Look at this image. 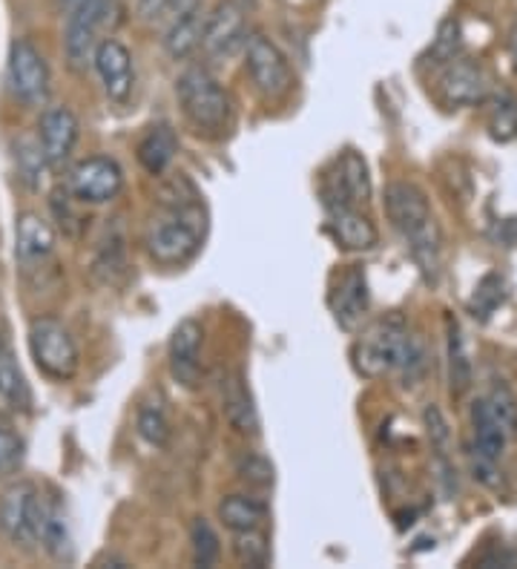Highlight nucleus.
I'll return each mask as SVG.
<instances>
[{"mask_svg": "<svg viewBox=\"0 0 517 569\" xmlns=\"http://www.w3.org/2000/svg\"><path fill=\"white\" fill-rule=\"evenodd\" d=\"M351 360L359 375L371 377V380L388 375L414 380L420 375L426 355H422V342L408 331L400 313H391V317L371 322L359 333L351 348Z\"/></svg>", "mask_w": 517, "mask_h": 569, "instance_id": "f257e3e1", "label": "nucleus"}, {"mask_svg": "<svg viewBox=\"0 0 517 569\" xmlns=\"http://www.w3.org/2000/svg\"><path fill=\"white\" fill-rule=\"evenodd\" d=\"M386 216L394 230L406 239L414 264L420 268L428 282L440 277L443 233L428 199L411 181H391L386 188Z\"/></svg>", "mask_w": 517, "mask_h": 569, "instance_id": "f03ea898", "label": "nucleus"}, {"mask_svg": "<svg viewBox=\"0 0 517 569\" xmlns=\"http://www.w3.org/2000/svg\"><path fill=\"white\" fill-rule=\"evenodd\" d=\"M205 237V213L199 204L165 208L152 216L145 230V244L152 262L165 268H179L199 253Z\"/></svg>", "mask_w": 517, "mask_h": 569, "instance_id": "7ed1b4c3", "label": "nucleus"}, {"mask_svg": "<svg viewBox=\"0 0 517 569\" xmlns=\"http://www.w3.org/2000/svg\"><path fill=\"white\" fill-rule=\"evenodd\" d=\"M176 96L187 121L205 136H225L233 124V98L205 67H190L176 81Z\"/></svg>", "mask_w": 517, "mask_h": 569, "instance_id": "20e7f679", "label": "nucleus"}, {"mask_svg": "<svg viewBox=\"0 0 517 569\" xmlns=\"http://www.w3.org/2000/svg\"><path fill=\"white\" fill-rule=\"evenodd\" d=\"M121 21L118 0H83L72 12H67V32H63V52L72 70H87L96 63L103 32H112Z\"/></svg>", "mask_w": 517, "mask_h": 569, "instance_id": "39448f33", "label": "nucleus"}, {"mask_svg": "<svg viewBox=\"0 0 517 569\" xmlns=\"http://www.w3.org/2000/svg\"><path fill=\"white\" fill-rule=\"evenodd\" d=\"M29 351H32V360L38 362V368L52 380L76 377L78 362H81L72 333L58 320H49V317L34 320L29 326Z\"/></svg>", "mask_w": 517, "mask_h": 569, "instance_id": "423d86ee", "label": "nucleus"}, {"mask_svg": "<svg viewBox=\"0 0 517 569\" xmlns=\"http://www.w3.org/2000/svg\"><path fill=\"white\" fill-rule=\"evenodd\" d=\"M248 72L253 81L256 92L268 101H279L294 90V70H290L288 58L270 38L265 36H250L248 47Z\"/></svg>", "mask_w": 517, "mask_h": 569, "instance_id": "0eeeda50", "label": "nucleus"}, {"mask_svg": "<svg viewBox=\"0 0 517 569\" xmlns=\"http://www.w3.org/2000/svg\"><path fill=\"white\" fill-rule=\"evenodd\" d=\"M47 500H41L32 483H18L0 500V529L9 541L32 547L41 541V518Z\"/></svg>", "mask_w": 517, "mask_h": 569, "instance_id": "6e6552de", "label": "nucleus"}, {"mask_svg": "<svg viewBox=\"0 0 517 569\" xmlns=\"http://www.w3.org/2000/svg\"><path fill=\"white\" fill-rule=\"evenodd\" d=\"M9 87L14 98L29 107L47 104L49 98V67L32 41L18 38L9 47Z\"/></svg>", "mask_w": 517, "mask_h": 569, "instance_id": "1a4fd4ad", "label": "nucleus"}, {"mask_svg": "<svg viewBox=\"0 0 517 569\" xmlns=\"http://www.w3.org/2000/svg\"><path fill=\"white\" fill-rule=\"evenodd\" d=\"M368 196H371V176H368L366 159L359 153H354V150H348V153L339 156L331 173H325V210L357 208V204L368 202Z\"/></svg>", "mask_w": 517, "mask_h": 569, "instance_id": "9d476101", "label": "nucleus"}, {"mask_svg": "<svg viewBox=\"0 0 517 569\" xmlns=\"http://www.w3.org/2000/svg\"><path fill=\"white\" fill-rule=\"evenodd\" d=\"M248 21H245V9L236 0H221L213 12L207 14L205 23V41L201 49L213 61L233 58L239 49L248 47Z\"/></svg>", "mask_w": 517, "mask_h": 569, "instance_id": "9b49d317", "label": "nucleus"}, {"mask_svg": "<svg viewBox=\"0 0 517 569\" xmlns=\"http://www.w3.org/2000/svg\"><path fill=\"white\" fill-rule=\"evenodd\" d=\"M56 257V230L38 213H21L14 224V262L23 277L47 268Z\"/></svg>", "mask_w": 517, "mask_h": 569, "instance_id": "f8f14e48", "label": "nucleus"}, {"mask_svg": "<svg viewBox=\"0 0 517 569\" xmlns=\"http://www.w3.org/2000/svg\"><path fill=\"white\" fill-rule=\"evenodd\" d=\"M121 188H125V173H121L118 161L107 159V156H92V159L81 161L69 176V190L83 204L112 202Z\"/></svg>", "mask_w": 517, "mask_h": 569, "instance_id": "ddd939ff", "label": "nucleus"}, {"mask_svg": "<svg viewBox=\"0 0 517 569\" xmlns=\"http://www.w3.org/2000/svg\"><path fill=\"white\" fill-rule=\"evenodd\" d=\"M437 90L448 107H477L489 98V76L471 58H457L443 67Z\"/></svg>", "mask_w": 517, "mask_h": 569, "instance_id": "4468645a", "label": "nucleus"}, {"mask_svg": "<svg viewBox=\"0 0 517 569\" xmlns=\"http://www.w3.org/2000/svg\"><path fill=\"white\" fill-rule=\"evenodd\" d=\"M368 306H371V297H368V282L366 273L359 268H348L345 273H339L337 282H334L331 293H328V308H331L334 320L345 331H357L366 320Z\"/></svg>", "mask_w": 517, "mask_h": 569, "instance_id": "2eb2a0df", "label": "nucleus"}, {"mask_svg": "<svg viewBox=\"0 0 517 569\" xmlns=\"http://www.w3.org/2000/svg\"><path fill=\"white\" fill-rule=\"evenodd\" d=\"M96 72L101 78V87L107 92L112 104H125L132 92V81H136V72H132V56L130 49L125 47L116 38H107L101 41L96 52Z\"/></svg>", "mask_w": 517, "mask_h": 569, "instance_id": "dca6fc26", "label": "nucleus"}, {"mask_svg": "<svg viewBox=\"0 0 517 569\" xmlns=\"http://www.w3.org/2000/svg\"><path fill=\"white\" fill-rule=\"evenodd\" d=\"M201 342L205 331L196 320L179 322L170 337V375L185 389H196L201 380Z\"/></svg>", "mask_w": 517, "mask_h": 569, "instance_id": "f3484780", "label": "nucleus"}, {"mask_svg": "<svg viewBox=\"0 0 517 569\" xmlns=\"http://www.w3.org/2000/svg\"><path fill=\"white\" fill-rule=\"evenodd\" d=\"M38 141L43 147L49 167H61L72 156L78 141V119L69 107H52L41 116Z\"/></svg>", "mask_w": 517, "mask_h": 569, "instance_id": "a211bd4d", "label": "nucleus"}, {"mask_svg": "<svg viewBox=\"0 0 517 569\" xmlns=\"http://www.w3.org/2000/svg\"><path fill=\"white\" fill-rule=\"evenodd\" d=\"M325 230L331 233L334 242L345 250H354V253H362V250L377 248L379 233L374 228V222L368 216L359 213L357 208H337L328 210V222Z\"/></svg>", "mask_w": 517, "mask_h": 569, "instance_id": "6ab92c4d", "label": "nucleus"}, {"mask_svg": "<svg viewBox=\"0 0 517 569\" xmlns=\"http://www.w3.org/2000/svg\"><path fill=\"white\" fill-rule=\"evenodd\" d=\"M221 411L228 417V423L233 426L239 435L245 438H256L259 435V415H256V406H253V397H250L248 382L239 371L228 375L221 380Z\"/></svg>", "mask_w": 517, "mask_h": 569, "instance_id": "aec40b11", "label": "nucleus"}, {"mask_svg": "<svg viewBox=\"0 0 517 569\" xmlns=\"http://www.w3.org/2000/svg\"><path fill=\"white\" fill-rule=\"evenodd\" d=\"M179 153V136L172 130L170 124H156L141 136L136 147V156H138V164L145 167L150 176H161L167 167L172 164Z\"/></svg>", "mask_w": 517, "mask_h": 569, "instance_id": "412c9836", "label": "nucleus"}, {"mask_svg": "<svg viewBox=\"0 0 517 569\" xmlns=\"http://www.w3.org/2000/svg\"><path fill=\"white\" fill-rule=\"evenodd\" d=\"M471 420V435H475V443H471V451L483 455V458L500 460L506 451V443H509V435L504 431V426L497 423V417L491 415L486 397L475 400L469 411Z\"/></svg>", "mask_w": 517, "mask_h": 569, "instance_id": "4be33fe9", "label": "nucleus"}, {"mask_svg": "<svg viewBox=\"0 0 517 569\" xmlns=\"http://www.w3.org/2000/svg\"><path fill=\"white\" fill-rule=\"evenodd\" d=\"M205 23L207 18L201 14V9L190 14H181V18H172V27L165 38L167 56L176 58V61H185L201 49V41H205Z\"/></svg>", "mask_w": 517, "mask_h": 569, "instance_id": "5701e85b", "label": "nucleus"}, {"mask_svg": "<svg viewBox=\"0 0 517 569\" xmlns=\"http://www.w3.org/2000/svg\"><path fill=\"white\" fill-rule=\"evenodd\" d=\"M268 518V507L262 500L248 498V495H230L219 503V521L230 529V532H248V529H259Z\"/></svg>", "mask_w": 517, "mask_h": 569, "instance_id": "b1692460", "label": "nucleus"}, {"mask_svg": "<svg viewBox=\"0 0 517 569\" xmlns=\"http://www.w3.org/2000/svg\"><path fill=\"white\" fill-rule=\"evenodd\" d=\"M41 543L49 556L56 558V561L69 563L72 561V556H76V549H72V535H69V527H67V518H63V512L58 503H47V507H43Z\"/></svg>", "mask_w": 517, "mask_h": 569, "instance_id": "393cba45", "label": "nucleus"}, {"mask_svg": "<svg viewBox=\"0 0 517 569\" xmlns=\"http://www.w3.org/2000/svg\"><path fill=\"white\" fill-rule=\"evenodd\" d=\"M448 386L451 395L463 397L471 389V360L463 331L455 320H448Z\"/></svg>", "mask_w": 517, "mask_h": 569, "instance_id": "a878e982", "label": "nucleus"}, {"mask_svg": "<svg viewBox=\"0 0 517 569\" xmlns=\"http://www.w3.org/2000/svg\"><path fill=\"white\" fill-rule=\"evenodd\" d=\"M0 406L12 411H29L32 406V391H29L18 362L9 355H0Z\"/></svg>", "mask_w": 517, "mask_h": 569, "instance_id": "bb28decb", "label": "nucleus"}, {"mask_svg": "<svg viewBox=\"0 0 517 569\" xmlns=\"http://www.w3.org/2000/svg\"><path fill=\"white\" fill-rule=\"evenodd\" d=\"M506 299H509V282H506L500 273H486V277L477 282L475 293H471V299H469L471 317L480 322L491 320V313L504 306Z\"/></svg>", "mask_w": 517, "mask_h": 569, "instance_id": "cd10ccee", "label": "nucleus"}, {"mask_svg": "<svg viewBox=\"0 0 517 569\" xmlns=\"http://www.w3.org/2000/svg\"><path fill=\"white\" fill-rule=\"evenodd\" d=\"M463 52V29L455 18H446V21L437 27V36L431 41L426 52V67L431 70H443L451 61H457Z\"/></svg>", "mask_w": 517, "mask_h": 569, "instance_id": "c85d7f7f", "label": "nucleus"}, {"mask_svg": "<svg viewBox=\"0 0 517 569\" xmlns=\"http://www.w3.org/2000/svg\"><path fill=\"white\" fill-rule=\"evenodd\" d=\"M489 136L500 144H509L517 139V101L511 92H500V96L491 101L489 110Z\"/></svg>", "mask_w": 517, "mask_h": 569, "instance_id": "c756f323", "label": "nucleus"}, {"mask_svg": "<svg viewBox=\"0 0 517 569\" xmlns=\"http://www.w3.org/2000/svg\"><path fill=\"white\" fill-rule=\"evenodd\" d=\"M233 556L236 561L245 567L262 569L270 563V543L268 535L259 529H248V532H233Z\"/></svg>", "mask_w": 517, "mask_h": 569, "instance_id": "7c9ffc66", "label": "nucleus"}, {"mask_svg": "<svg viewBox=\"0 0 517 569\" xmlns=\"http://www.w3.org/2000/svg\"><path fill=\"white\" fill-rule=\"evenodd\" d=\"M136 429L138 435H141L150 446H156V449H165V446L170 443V420H167L161 403H152V400L150 403H141L136 417Z\"/></svg>", "mask_w": 517, "mask_h": 569, "instance_id": "2f4dec72", "label": "nucleus"}, {"mask_svg": "<svg viewBox=\"0 0 517 569\" xmlns=\"http://www.w3.org/2000/svg\"><path fill=\"white\" fill-rule=\"evenodd\" d=\"M486 403H489L491 415L497 417V423L504 426V431L509 435V440H517V397H515V391H511L506 382H495L489 395H486Z\"/></svg>", "mask_w": 517, "mask_h": 569, "instance_id": "473e14b6", "label": "nucleus"}, {"mask_svg": "<svg viewBox=\"0 0 517 569\" xmlns=\"http://www.w3.org/2000/svg\"><path fill=\"white\" fill-rule=\"evenodd\" d=\"M190 549H193V563L196 567H213L221 556V547H219V535L205 518L193 521L190 527Z\"/></svg>", "mask_w": 517, "mask_h": 569, "instance_id": "72a5a7b5", "label": "nucleus"}, {"mask_svg": "<svg viewBox=\"0 0 517 569\" xmlns=\"http://www.w3.org/2000/svg\"><path fill=\"white\" fill-rule=\"evenodd\" d=\"M239 475L245 483H250V487L265 489L274 483V466H270L262 455H245V458L239 460Z\"/></svg>", "mask_w": 517, "mask_h": 569, "instance_id": "f704fd0d", "label": "nucleus"}, {"mask_svg": "<svg viewBox=\"0 0 517 569\" xmlns=\"http://www.w3.org/2000/svg\"><path fill=\"white\" fill-rule=\"evenodd\" d=\"M23 460V440L9 426L0 423V475L14 472Z\"/></svg>", "mask_w": 517, "mask_h": 569, "instance_id": "c9c22d12", "label": "nucleus"}, {"mask_svg": "<svg viewBox=\"0 0 517 569\" xmlns=\"http://www.w3.org/2000/svg\"><path fill=\"white\" fill-rule=\"evenodd\" d=\"M422 420H426L428 438H431V446H435L437 455H446L448 440H451V435H448L446 417L440 415V409H437V406H428L426 415H422Z\"/></svg>", "mask_w": 517, "mask_h": 569, "instance_id": "e433bc0d", "label": "nucleus"}, {"mask_svg": "<svg viewBox=\"0 0 517 569\" xmlns=\"http://www.w3.org/2000/svg\"><path fill=\"white\" fill-rule=\"evenodd\" d=\"M18 161H21L23 179H27L29 184H34V176L41 173L43 164H47V156H43L41 141H38V144H34V141H23L21 150H18Z\"/></svg>", "mask_w": 517, "mask_h": 569, "instance_id": "4c0bfd02", "label": "nucleus"}, {"mask_svg": "<svg viewBox=\"0 0 517 569\" xmlns=\"http://www.w3.org/2000/svg\"><path fill=\"white\" fill-rule=\"evenodd\" d=\"M138 12L145 14L147 21H159L167 12V0H138Z\"/></svg>", "mask_w": 517, "mask_h": 569, "instance_id": "58836bf2", "label": "nucleus"}, {"mask_svg": "<svg viewBox=\"0 0 517 569\" xmlns=\"http://www.w3.org/2000/svg\"><path fill=\"white\" fill-rule=\"evenodd\" d=\"M196 9H201V0H167V14H172V18L190 14Z\"/></svg>", "mask_w": 517, "mask_h": 569, "instance_id": "ea45409f", "label": "nucleus"}, {"mask_svg": "<svg viewBox=\"0 0 517 569\" xmlns=\"http://www.w3.org/2000/svg\"><path fill=\"white\" fill-rule=\"evenodd\" d=\"M509 56H511V63H515V70H517V21L511 23V32H509Z\"/></svg>", "mask_w": 517, "mask_h": 569, "instance_id": "a19ab883", "label": "nucleus"}, {"mask_svg": "<svg viewBox=\"0 0 517 569\" xmlns=\"http://www.w3.org/2000/svg\"><path fill=\"white\" fill-rule=\"evenodd\" d=\"M58 3H61L63 12H72V9H76L78 3H83V0H58Z\"/></svg>", "mask_w": 517, "mask_h": 569, "instance_id": "79ce46f5", "label": "nucleus"}, {"mask_svg": "<svg viewBox=\"0 0 517 569\" xmlns=\"http://www.w3.org/2000/svg\"><path fill=\"white\" fill-rule=\"evenodd\" d=\"M282 3H288V7H302V3H308V0H282Z\"/></svg>", "mask_w": 517, "mask_h": 569, "instance_id": "37998d69", "label": "nucleus"}, {"mask_svg": "<svg viewBox=\"0 0 517 569\" xmlns=\"http://www.w3.org/2000/svg\"><path fill=\"white\" fill-rule=\"evenodd\" d=\"M0 355H3V340H0Z\"/></svg>", "mask_w": 517, "mask_h": 569, "instance_id": "c03bdc74", "label": "nucleus"}, {"mask_svg": "<svg viewBox=\"0 0 517 569\" xmlns=\"http://www.w3.org/2000/svg\"><path fill=\"white\" fill-rule=\"evenodd\" d=\"M248 3H256V0H248Z\"/></svg>", "mask_w": 517, "mask_h": 569, "instance_id": "a18cd8bd", "label": "nucleus"}]
</instances>
